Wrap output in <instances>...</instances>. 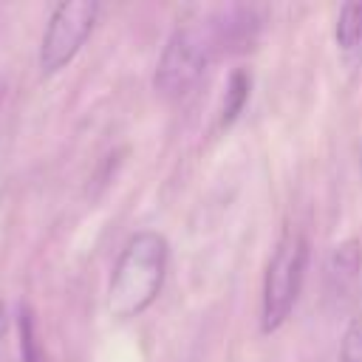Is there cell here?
Returning a JSON list of instances; mask_svg holds the SVG:
<instances>
[{"mask_svg":"<svg viewBox=\"0 0 362 362\" xmlns=\"http://www.w3.org/2000/svg\"><path fill=\"white\" fill-rule=\"evenodd\" d=\"M308 263V240L303 229L286 226L272 249L263 274V297H260V331L274 334L294 311V303L303 288Z\"/></svg>","mask_w":362,"mask_h":362,"instance_id":"7a4b0ae2","label":"cell"},{"mask_svg":"<svg viewBox=\"0 0 362 362\" xmlns=\"http://www.w3.org/2000/svg\"><path fill=\"white\" fill-rule=\"evenodd\" d=\"M325 272H328V283L337 294L348 291L356 283L359 272H362V246H359V240L348 238V240L337 243L328 255Z\"/></svg>","mask_w":362,"mask_h":362,"instance_id":"5b68a950","label":"cell"},{"mask_svg":"<svg viewBox=\"0 0 362 362\" xmlns=\"http://www.w3.org/2000/svg\"><path fill=\"white\" fill-rule=\"evenodd\" d=\"M99 17V3L93 0H68L59 3L45 25L40 45V68L45 76L62 71L88 42Z\"/></svg>","mask_w":362,"mask_h":362,"instance_id":"277c9868","label":"cell"},{"mask_svg":"<svg viewBox=\"0 0 362 362\" xmlns=\"http://www.w3.org/2000/svg\"><path fill=\"white\" fill-rule=\"evenodd\" d=\"M6 328H8V311H6V305H3V300H0V337L6 334Z\"/></svg>","mask_w":362,"mask_h":362,"instance_id":"30bf717a","label":"cell"},{"mask_svg":"<svg viewBox=\"0 0 362 362\" xmlns=\"http://www.w3.org/2000/svg\"><path fill=\"white\" fill-rule=\"evenodd\" d=\"M339 362H362V317H356L339 342Z\"/></svg>","mask_w":362,"mask_h":362,"instance_id":"ba28073f","label":"cell"},{"mask_svg":"<svg viewBox=\"0 0 362 362\" xmlns=\"http://www.w3.org/2000/svg\"><path fill=\"white\" fill-rule=\"evenodd\" d=\"M20 348H23V362H40V348H37V334H34V317L23 305L20 308Z\"/></svg>","mask_w":362,"mask_h":362,"instance_id":"9c48e42d","label":"cell"},{"mask_svg":"<svg viewBox=\"0 0 362 362\" xmlns=\"http://www.w3.org/2000/svg\"><path fill=\"white\" fill-rule=\"evenodd\" d=\"M167 257H170L167 238L153 229H141L124 243L107 283L110 317L133 320L156 303L164 286Z\"/></svg>","mask_w":362,"mask_h":362,"instance_id":"6da1fadb","label":"cell"},{"mask_svg":"<svg viewBox=\"0 0 362 362\" xmlns=\"http://www.w3.org/2000/svg\"><path fill=\"white\" fill-rule=\"evenodd\" d=\"M337 45L348 54H359L362 51V0L359 3H345L339 17H337V28H334Z\"/></svg>","mask_w":362,"mask_h":362,"instance_id":"52a82bcc","label":"cell"},{"mask_svg":"<svg viewBox=\"0 0 362 362\" xmlns=\"http://www.w3.org/2000/svg\"><path fill=\"white\" fill-rule=\"evenodd\" d=\"M249 90H252V76L243 68H235L226 79L223 99H221V127H229L243 113V107L249 102Z\"/></svg>","mask_w":362,"mask_h":362,"instance_id":"8992f818","label":"cell"},{"mask_svg":"<svg viewBox=\"0 0 362 362\" xmlns=\"http://www.w3.org/2000/svg\"><path fill=\"white\" fill-rule=\"evenodd\" d=\"M215 54V37L209 25H178L156 65V93L164 99H181L206 71Z\"/></svg>","mask_w":362,"mask_h":362,"instance_id":"3957f363","label":"cell"}]
</instances>
